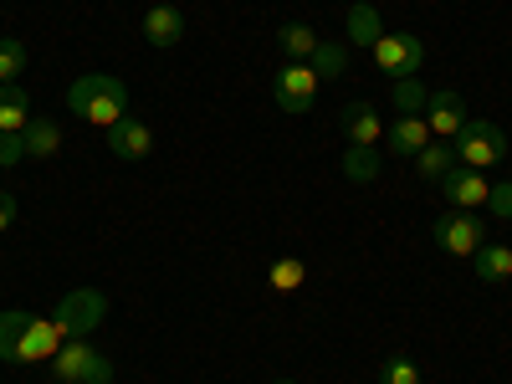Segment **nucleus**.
Segmentation results:
<instances>
[{
	"instance_id": "obj_1",
	"label": "nucleus",
	"mask_w": 512,
	"mask_h": 384,
	"mask_svg": "<svg viewBox=\"0 0 512 384\" xmlns=\"http://www.w3.org/2000/svg\"><path fill=\"white\" fill-rule=\"evenodd\" d=\"M67 108L93 128H113L118 118H128V82L113 72H88L67 88Z\"/></svg>"
},
{
	"instance_id": "obj_2",
	"label": "nucleus",
	"mask_w": 512,
	"mask_h": 384,
	"mask_svg": "<svg viewBox=\"0 0 512 384\" xmlns=\"http://www.w3.org/2000/svg\"><path fill=\"white\" fill-rule=\"evenodd\" d=\"M52 379L57 384H113V364L88 344V338H67L52 354Z\"/></svg>"
},
{
	"instance_id": "obj_3",
	"label": "nucleus",
	"mask_w": 512,
	"mask_h": 384,
	"mask_svg": "<svg viewBox=\"0 0 512 384\" xmlns=\"http://www.w3.org/2000/svg\"><path fill=\"white\" fill-rule=\"evenodd\" d=\"M451 149H456V164H466V169H492L507 154V134L487 118H466L461 134L451 139Z\"/></svg>"
},
{
	"instance_id": "obj_4",
	"label": "nucleus",
	"mask_w": 512,
	"mask_h": 384,
	"mask_svg": "<svg viewBox=\"0 0 512 384\" xmlns=\"http://www.w3.org/2000/svg\"><path fill=\"white\" fill-rule=\"evenodd\" d=\"M103 318H108V297H103L98 287H77V292H67L62 303H57V313H52V323L62 328V338H88Z\"/></svg>"
},
{
	"instance_id": "obj_5",
	"label": "nucleus",
	"mask_w": 512,
	"mask_h": 384,
	"mask_svg": "<svg viewBox=\"0 0 512 384\" xmlns=\"http://www.w3.org/2000/svg\"><path fill=\"white\" fill-rule=\"evenodd\" d=\"M374 67L384 72V77H420V62H425V47H420V36H410V31H384L379 41H374Z\"/></svg>"
},
{
	"instance_id": "obj_6",
	"label": "nucleus",
	"mask_w": 512,
	"mask_h": 384,
	"mask_svg": "<svg viewBox=\"0 0 512 384\" xmlns=\"http://www.w3.org/2000/svg\"><path fill=\"white\" fill-rule=\"evenodd\" d=\"M431 236H436V246L446 256H477L487 246V226L472 216V210H451V216H441L431 226Z\"/></svg>"
},
{
	"instance_id": "obj_7",
	"label": "nucleus",
	"mask_w": 512,
	"mask_h": 384,
	"mask_svg": "<svg viewBox=\"0 0 512 384\" xmlns=\"http://www.w3.org/2000/svg\"><path fill=\"white\" fill-rule=\"evenodd\" d=\"M272 98L282 113H308L313 98H318V72L308 62H287L277 77H272Z\"/></svg>"
},
{
	"instance_id": "obj_8",
	"label": "nucleus",
	"mask_w": 512,
	"mask_h": 384,
	"mask_svg": "<svg viewBox=\"0 0 512 384\" xmlns=\"http://www.w3.org/2000/svg\"><path fill=\"white\" fill-rule=\"evenodd\" d=\"M108 154L113 159H123V164H139V159H149L154 154V128L144 123V118H118L113 128H108Z\"/></svg>"
},
{
	"instance_id": "obj_9",
	"label": "nucleus",
	"mask_w": 512,
	"mask_h": 384,
	"mask_svg": "<svg viewBox=\"0 0 512 384\" xmlns=\"http://www.w3.org/2000/svg\"><path fill=\"white\" fill-rule=\"evenodd\" d=\"M441 195L451 200V210H477V205H487L492 180L482 175V169H466V164H456L451 175L441 180Z\"/></svg>"
},
{
	"instance_id": "obj_10",
	"label": "nucleus",
	"mask_w": 512,
	"mask_h": 384,
	"mask_svg": "<svg viewBox=\"0 0 512 384\" xmlns=\"http://www.w3.org/2000/svg\"><path fill=\"white\" fill-rule=\"evenodd\" d=\"M338 128H344V139H349L354 149H379V139H384V123H379V108H374V103L338 108Z\"/></svg>"
},
{
	"instance_id": "obj_11",
	"label": "nucleus",
	"mask_w": 512,
	"mask_h": 384,
	"mask_svg": "<svg viewBox=\"0 0 512 384\" xmlns=\"http://www.w3.org/2000/svg\"><path fill=\"white\" fill-rule=\"evenodd\" d=\"M425 123H431V134H436V139H456V134H461V123H466V103H461V93H451V88L431 93V103H425Z\"/></svg>"
},
{
	"instance_id": "obj_12",
	"label": "nucleus",
	"mask_w": 512,
	"mask_h": 384,
	"mask_svg": "<svg viewBox=\"0 0 512 384\" xmlns=\"http://www.w3.org/2000/svg\"><path fill=\"white\" fill-rule=\"evenodd\" d=\"M144 41H149V47H180V41H185V16L169 6V0L149 6L144 11Z\"/></svg>"
},
{
	"instance_id": "obj_13",
	"label": "nucleus",
	"mask_w": 512,
	"mask_h": 384,
	"mask_svg": "<svg viewBox=\"0 0 512 384\" xmlns=\"http://www.w3.org/2000/svg\"><path fill=\"white\" fill-rule=\"evenodd\" d=\"M436 134H431V123H425V113H410V118H395L390 128H384V144H390L395 154H420L425 144H431Z\"/></svg>"
},
{
	"instance_id": "obj_14",
	"label": "nucleus",
	"mask_w": 512,
	"mask_h": 384,
	"mask_svg": "<svg viewBox=\"0 0 512 384\" xmlns=\"http://www.w3.org/2000/svg\"><path fill=\"white\" fill-rule=\"evenodd\" d=\"M31 318L26 308H6L0 313V359H11V364H26V338H31Z\"/></svg>"
},
{
	"instance_id": "obj_15",
	"label": "nucleus",
	"mask_w": 512,
	"mask_h": 384,
	"mask_svg": "<svg viewBox=\"0 0 512 384\" xmlns=\"http://www.w3.org/2000/svg\"><path fill=\"white\" fill-rule=\"evenodd\" d=\"M31 98L21 82H0V134H26V123H31Z\"/></svg>"
},
{
	"instance_id": "obj_16",
	"label": "nucleus",
	"mask_w": 512,
	"mask_h": 384,
	"mask_svg": "<svg viewBox=\"0 0 512 384\" xmlns=\"http://www.w3.org/2000/svg\"><path fill=\"white\" fill-rule=\"evenodd\" d=\"M472 267H477V282H487V287L507 282V277H512V246H507V241H487V246L472 256Z\"/></svg>"
},
{
	"instance_id": "obj_17",
	"label": "nucleus",
	"mask_w": 512,
	"mask_h": 384,
	"mask_svg": "<svg viewBox=\"0 0 512 384\" xmlns=\"http://www.w3.org/2000/svg\"><path fill=\"white\" fill-rule=\"evenodd\" d=\"M344 41H349V47H374V41L384 36V21H379V11L374 6H364V0H354V6H349V21H344Z\"/></svg>"
},
{
	"instance_id": "obj_18",
	"label": "nucleus",
	"mask_w": 512,
	"mask_h": 384,
	"mask_svg": "<svg viewBox=\"0 0 512 384\" xmlns=\"http://www.w3.org/2000/svg\"><path fill=\"white\" fill-rule=\"evenodd\" d=\"M318 31L313 26H303V21H287L282 31H277V47L287 52V62H313V52H318Z\"/></svg>"
},
{
	"instance_id": "obj_19",
	"label": "nucleus",
	"mask_w": 512,
	"mask_h": 384,
	"mask_svg": "<svg viewBox=\"0 0 512 384\" xmlns=\"http://www.w3.org/2000/svg\"><path fill=\"white\" fill-rule=\"evenodd\" d=\"M415 169H420V180H446L451 169H456V149H451V139H431V144L415 154Z\"/></svg>"
},
{
	"instance_id": "obj_20",
	"label": "nucleus",
	"mask_w": 512,
	"mask_h": 384,
	"mask_svg": "<svg viewBox=\"0 0 512 384\" xmlns=\"http://www.w3.org/2000/svg\"><path fill=\"white\" fill-rule=\"evenodd\" d=\"M57 149H62V123L31 118V123H26V159H52Z\"/></svg>"
},
{
	"instance_id": "obj_21",
	"label": "nucleus",
	"mask_w": 512,
	"mask_h": 384,
	"mask_svg": "<svg viewBox=\"0 0 512 384\" xmlns=\"http://www.w3.org/2000/svg\"><path fill=\"white\" fill-rule=\"evenodd\" d=\"M308 67L318 72V82L323 77H344L349 72V41H318V52H313Z\"/></svg>"
},
{
	"instance_id": "obj_22",
	"label": "nucleus",
	"mask_w": 512,
	"mask_h": 384,
	"mask_svg": "<svg viewBox=\"0 0 512 384\" xmlns=\"http://www.w3.org/2000/svg\"><path fill=\"white\" fill-rule=\"evenodd\" d=\"M390 103H395V113H400V118H410V113H425L431 93L420 88V77H400V82H395V93H390Z\"/></svg>"
},
{
	"instance_id": "obj_23",
	"label": "nucleus",
	"mask_w": 512,
	"mask_h": 384,
	"mask_svg": "<svg viewBox=\"0 0 512 384\" xmlns=\"http://www.w3.org/2000/svg\"><path fill=\"white\" fill-rule=\"evenodd\" d=\"M344 180H354V185L379 180V154H374V149H354V144H349V154H344Z\"/></svg>"
},
{
	"instance_id": "obj_24",
	"label": "nucleus",
	"mask_w": 512,
	"mask_h": 384,
	"mask_svg": "<svg viewBox=\"0 0 512 384\" xmlns=\"http://www.w3.org/2000/svg\"><path fill=\"white\" fill-rule=\"evenodd\" d=\"M303 277H308V267L297 262V256H282V262H272V272H267L272 292H297V287H303Z\"/></svg>"
},
{
	"instance_id": "obj_25",
	"label": "nucleus",
	"mask_w": 512,
	"mask_h": 384,
	"mask_svg": "<svg viewBox=\"0 0 512 384\" xmlns=\"http://www.w3.org/2000/svg\"><path fill=\"white\" fill-rule=\"evenodd\" d=\"M26 72V47L16 36H0V82H16Z\"/></svg>"
},
{
	"instance_id": "obj_26",
	"label": "nucleus",
	"mask_w": 512,
	"mask_h": 384,
	"mask_svg": "<svg viewBox=\"0 0 512 384\" xmlns=\"http://www.w3.org/2000/svg\"><path fill=\"white\" fill-rule=\"evenodd\" d=\"M379 384H420V369H415V359H405V354H390V359H384V369H379Z\"/></svg>"
},
{
	"instance_id": "obj_27",
	"label": "nucleus",
	"mask_w": 512,
	"mask_h": 384,
	"mask_svg": "<svg viewBox=\"0 0 512 384\" xmlns=\"http://www.w3.org/2000/svg\"><path fill=\"white\" fill-rule=\"evenodd\" d=\"M26 164V134H0V169Z\"/></svg>"
},
{
	"instance_id": "obj_28",
	"label": "nucleus",
	"mask_w": 512,
	"mask_h": 384,
	"mask_svg": "<svg viewBox=\"0 0 512 384\" xmlns=\"http://www.w3.org/2000/svg\"><path fill=\"white\" fill-rule=\"evenodd\" d=\"M487 205H492V216H502V221H512V180H502V185H492V195H487Z\"/></svg>"
},
{
	"instance_id": "obj_29",
	"label": "nucleus",
	"mask_w": 512,
	"mask_h": 384,
	"mask_svg": "<svg viewBox=\"0 0 512 384\" xmlns=\"http://www.w3.org/2000/svg\"><path fill=\"white\" fill-rule=\"evenodd\" d=\"M11 221H16V195L0 190V231H11Z\"/></svg>"
},
{
	"instance_id": "obj_30",
	"label": "nucleus",
	"mask_w": 512,
	"mask_h": 384,
	"mask_svg": "<svg viewBox=\"0 0 512 384\" xmlns=\"http://www.w3.org/2000/svg\"><path fill=\"white\" fill-rule=\"evenodd\" d=\"M272 384H297V379H272Z\"/></svg>"
},
{
	"instance_id": "obj_31",
	"label": "nucleus",
	"mask_w": 512,
	"mask_h": 384,
	"mask_svg": "<svg viewBox=\"0 0 512 384\" xmlns=\"http://www.w3.org/2000/svg\"><path fill=\"white\" fill-rule=\"evenodd\" d=\"M349 6H354V0H349Z\"/></svg>"
}]
</instances>
